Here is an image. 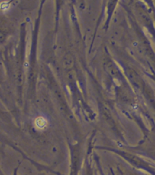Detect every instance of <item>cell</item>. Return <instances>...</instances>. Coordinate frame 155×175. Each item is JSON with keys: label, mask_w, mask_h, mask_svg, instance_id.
<instances>
[{"label": "cell", "mask_w": 155, "mask_h": 175, "mask_svg": "<svg viewBox=\"0 0 155 175\" xmlns=\"http://www.w3.org/2000/svg\"><path fill=\"white\" fill-rule=\"evenodd\" d=\"M47 124V121H46V119L44 118V117H38V118H37L36 121H35V126L39 130H42V129L46 128Z\"/></svg>", "instance_id": "obj_1"}, {"label": "cell", "mask_w": 155, "mask_h": 175, "mask_svg": "<svg viewBox=\"0 0 155 175\" xmlns=\"http://www.w3.org/2000/svg\"><path fill=\"white\" fill-rule=\"evenodd\" d=\"M0 8H1L3 11H7L9 8V5L7 2H3V3L0 4Z\"/></svg>", "instance_id": "obj_2"}]
</instances>
